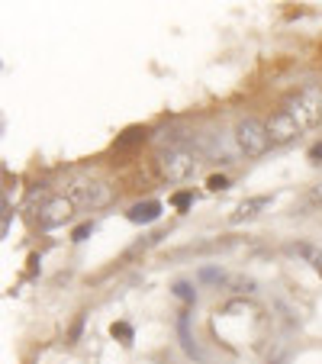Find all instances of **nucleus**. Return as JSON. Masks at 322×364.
Masks as SVG:
<instances>
[{"label": "nucleus", "instance_id": "obj_1", "mask_svg": "<svg viewBox=\"0 0 322 364\" xmlns=\"http://www.w3.org/2000/svg\"><path fill=\"white\" fill-rule=\"evenodd\" d=\"M197 168H200V155L190 151L187 145L184 149H161L155 155V171H158V178L168 181V184H181V181H187Z\"/></svg>", "mask_w": 322, "mask_h": 364}, {"label": "nucleus", "instance_id": "obj_2", "mask_svg": "<svg viewBox=\"0 0 322 364\" xmlns=\"http://www.w3.org/2000/svg\"><path fill=\"white\" fill-rule=\"evenodd\" d=\"M284 110L300 123V129H313L322 123V90L319 87H303L284 103Z\"/></svg>", "mask_w": 322, "mask_h": 364}, {"label": "nucleus", "instance_id": "obj_3", "mask_svg": "<svg viewBox=\"0 0 322 364\" xmlns=\"http://www.w3.org/2000/svg\"><path fill=\"white\" fill-rule=\"evenodd\" d=\"M235 145H239V151L245 155V159H258V155H264L267 145H271L267 123H261V119H254V117H245L239 126H235Z\"/></svg>", "mask_w": 322, "mask_h": 364}, {"label": "nucleus", "instance_id": "obj_4", "mask_svg": "<svg viewBox=\"0 0 322 364\" xmlns=\"http://www.w3.org/2000/svg\"><path fill=\"white\" fill-rule=\"evenodd\" d=\"M75 213V200L71 197H45L36 210V226L39 229H55L71 220Z\"/></svg>", "mask_w": 322, "mask_h": 364}, {"label": "nucleus", "instance_id": "obj_5", "mask_svg": "<svg viewBox=\"0 0 322 364\" xmlns=\"http://www.w3.org/2000/svg\"><path fill=\"white\" fill-rule=\"evenodd\" d=\"M68 197L75 203H84V206H107L113 200V187H107L103 181H94V178H81L68 187Z\"/></svg>", "mask_w": 322, "mask_h": 364}, {"label": "nucleus", "instance_id": "obj_6", "mask_svg": "<svg viewBox=\"0 0 322 364\" xmlns=\"http://www.w3.org/2000/svg\"><path fill=\"white\" fill-rule=\"evenodd\" d=\"M267 132H271V142H290V139H296L303 129L287 110H277L274 117L267 119Z\"/></svg>", "mask_w": 322, "mask_h": 364}, {"label": "nucleus", "instance_id": "obj_7", "mask_svg": "<svg viewBox=\"0 0 322 364\" xmlns=\"http://www.w3.org/2000/svg\"><path fill=\"white\" fill-rule=\"evenodd\" d=\"M267 206H271V197H248V200H242V203L232 210L229 223H232V226H239V223H248V220H254V216L264 213Z\"/></svg>", "mask_w": 322, "mask_h": 364}, {"label": "nucleus", "instance_id": "obj_8", "mask_svg": "<svg viewBox=\"0 0 322 364\" xmlns=\"http://www.w3.org/2000/svg\"><path fill=\"white\" fill-rule=\"evenodd\" d=\"M287 255L300 258L303 264H313V268L322 274V248H316L313 242H290V245H287Z\"/></svg>", "mask_w": 322, "mask_h": 364}, {"label": "nucleus", "instance_id": "obj_9", "mask_svg": "<svg viewBox=\"0 0 322 364\" xmlns=\"http://www.w3.org/2000/svg\"><path fill=\"white\" fill-rule=\"evenodd\" d=\"M129 223H155L158 216H161V203L158 200H145V203H136L129 210Z\"/></svg>", "mask_w": 322, "mask_h": 364}, {"label": "nucleus", "instance_id": "obj_10", "mask_svg": "<svg viewBox=\"0 0 322 364\" xmlns=\"http://www.w3.org/2000/svg\"><path fill=\"white\" fill-rule=\"evenodd\" d=\"M226 287L232 290V294H239V296L254 294V281H252V277H245V274H232V277H226Z\"/></svg>", "mask_w": 322, "mask_h": 364}, {"label": "nucleus", "instance_id": "obj_11", "mask_svg": "<svg viewBox=\"0 0 322 364\" xmlns=\"http://www.w3.org/2000/svg\"><path fill=\"white\" fill-rule=\"evenodd\" d=\"M149 136L145 129H139V126H132V129H126L123 136L117 139V149H126V145H136V142H142V139Z\"/></svg>", "mask_w": 322, "mask_h": 364}, {"label": "nucleus", "instance_id": "obj_12", "mask_svg": "<svg viewBox=\"0 0 322 364\" xmlns=\"http://www.w3.org/2000/svg\"><path fill=\"white\" fill-rule=\"evenodd\" d=\"M110 336H113V338H119L123 345H132L136 332H132V326H129V323H113V326H110Z\"/></svg>", "mask_w": 322, "mask_h": 364}, {"label": "nucleus", "instance_id": "obj_13", "mask_svg": "<svg viewBox=\"0 0 322 364\" xmlns=\"http://www.w3.org/2000/svg\"><path fill=\"white\" fill-rule=\"evenodd\" d=\"M81 332H84V313H81V316H75V323H71V329H68V345H77V342H81Z\"/></svg>", "mask_w": 322, "mask_h": 364}, {"label": "nucleus", "instance_id": "obj_14", "mask_svg": "<svg viewBox=\"0 0 322 364\" xmlns=\"http://www.w3.org/2000/svg\"><path fill=\"white\" fill-rule=\"evenodd\" d=\"M174 294H178L184 303H193V300H197V294L190 290V284H187V281H178V284H174Z\"/></svg>", "mask_w": 322, "mask_h": 364}, {"label": "nucleus", "instance_id": "obj_15", "mask_svg": "<svg viewBox=\"0 0 322 364\" xmlns=\"http://www.w3.org/2000/svg\"><path fill=\"white\" fill-rule=\"evenodd\" d=\"M10 220H14V210H10V200H4V213H0V235L10 232Z\"/></svg>", "mask_w": 322, "mask_h": 364}, {"label": "nucleus", "instance_id": "obj_16", "mask_svg": "<svg viewBox=\"0 0 322 364\" xmlns=\"http://www.w3.org/2000/svg\"><path fill=\"white\" fill-rule=\"evenodd\" d=\"M190 193H187V191H181V193H174V197H171V206H178V210H187V206H190Z\"/></svg>", "mask_w": 322, "mask_h": 364}, {"label": "nucleus", "instance_id": "obj_17", "mask_svg": "<svg viewBox=\"0 0 322 364\" xmlns=\"http://www.w3.org/2000/svg\"><path fill=\"white\" fill-rule=\"evenodd\" d=\"M90 232H94V223H84V226H77L75 232H71V239H75V242H84Z\"/></svg>", "mask_w": 322, "mask_h": 364}, {"label": "nucleus", "instance_id": "obj_18", "mask_svg": "<svg viewBox=\"0 0 322 364\" xmlns=\"http://www.w3.org/2000/svg\"><path fill=\"white\" fill-rule=\"evenodd\" d=\"M206 187H210V191H226V187H229V181L222 178V174H213V178L206 181Z\"/></svg>", "mask_w": 322, "mask_h": 364}, {"label": "nucleus", "instance_id": "obj_19", "mask_svg": "<svg viewBox=\"0 0 322 364\" xmlns=\"http://www.w3.org/2000/svg\"><path fill=\"white\" fill-rule=\"evenodd\" d=\"M309 161H322V142H316L313 149H309Z\"/></svg>", "mask_w": 322, "mask_h": 364}, {"label": "nucleus", "instance_id": "obj_20", "mask_svg": "<svg viewBox=\"0 0 322 364\" xmlns=\"http://www.w3.org/2000/svg\"><path fill=\"white\" fill-rule=\"evenodd\" d=\"M309 203L322 206V184H319V187H313V193H309Z\"/></svg>", "mask_w": 322, "mask_h": 364}]
</instances>
